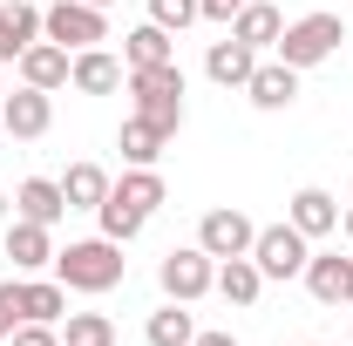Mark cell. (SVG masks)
I'll use <instances>...</instances> for the list:
<instances>
[{"label":"cell","mask_w":353,"mask_h":346,"mask_svg":"<svg viewBox=\"0 0 353 346\" xmlns=\"http://www.w3.org/2000/svg\"><path fill=\"white\" fill-rule=\"evenodd\" d=\"M61 346H116V319L109 312H68L61 319Z\"/></svg>","instance_id":"cell-25"},{"label":"cell","mask_w":353,"mask_h":346,"mask_svg":"<svg viewBox=\"0 0 353 346\" xmlns=\"http://www.w3.org/2000/svg\"><path fill=\"white\" fill-rule=\"evenodd\" d=\"M340 41H347V21H340V14H299V21H285V34H279L272 54H279L285 68L306 75V68H319Z\"/></svg>","instance_id":"cell-2"},{"label":"cell","mask_w":353,"mask_h":346,"mask_svg":"<svg viewBox=\"0 0 353 346\" xmlns=\"http://www.w3.org/2000/svg\"><path fill=\"white\" fill-rule=\"evenodd\" d=\"M48 123H54V95L48 88H14V95H0V130L21 136V143H34V136H48Z\"/></svg>","instance_id":"cell-7"},{"label":"cell","mask_w":353,"mask_h":346,"mask_svg":"<svg viewBox=\"0 0 353 346\" xmlns=\"http://www.w3.org/2000/svg\"><path fill=\"white\" fill-rule=\"evenodd\" d=\"M95 217H102V238H116V245H130V238H143V217L136 211H123V204H95Z\"/></svg>","instance_id":"cell-26"},{"label":"cell","mask_w":353,"mask_h":346,"mask_svg":"<svg viewBox=\"0 0 353 346\" xmlns=\"http://www.w3.org/2000/svg\"><path fill=\"white\" fill-rule=\"evenodd\" d=\"M0 68H7V61H0Z\"/></svg>","instance_id":"cell-35"},{"label":"cell","mask_w":353,"mask_h":346,"mask_svg":"<svg viewBox=\"0 0 353 346\" xmlns=\"http://www.w3.org/2000/svg\"><path fill=\"white\" fill-rule=\"evenodd\" d=\"M34 41H41V7L7 0V7H0V61H21Z\"/></svg>","instance_id":"cell-18"},{"label":"cell","mask_w":353,"mask_h":346,"mask_svg":"<svg viewBox=\"0 0 353 346\" xmlns=\"http://www.w3.org/2000/svg\"><path fill=\"white\" fill-rule=\"evenodd\" d=\"M190 346H238V340H231V333H197Z\"/></svg>","instance_id":"cell-31"},{"label":"cell","mask_w":353,"mask_h":346,"mask_svg":"<svg viewBox=\"0 0 353 346\" xmlns=\"http://www.w3.org/2000/svg\"><path fill=\"white\" fill-rule=\"evenodd\" d=\"M21 312L41 319V326H61L68 319V285L61 278H21Z\"/></svg>","instance_id":"cell-20"},{"label":"cell","mask_w":353,"mask_h":346,"mask_svg":"<svg viewBox=\"0 0 353 346\" xmlns=\"http://www.w3.org/2000/svg\"><path fill=\"white\" fill-rule=\"evenodd\" d=\"M150 21L170 28V34H183L190 21H204V7H197V0H150Z\"/></svg>","instance_id":"cell-27"},{"label":"cell","mask_w":353,"mask_h":346,"mask_svg":"<svg viewBox=\"0 0 353 346\" xmlns=\"http://www.w3.org/2000/svg\"><path fill=\"white\" fill-rule=\"evenodd\" d=\"M157 61H176V34L157 28V21L130 28V34H123V68H157Z\"/></svg>","instance_id":"cell-19"},{"label":"cell","mask_w":353,"mask_h":346,"mask_svg":"<svg viewBox=\"0 0 353 346\" xmlns=\"http://www.w3.org/2000/svg\"><path fill=\"white\" fill-rule=\"evenodd\" d=\"M252 68H259V48H245L238 34L211 41V54H204V75H211L218 88H245V82H252Z\"/></svg>","instance_id":"cell-12"},{"label":"cell","mask_w":353,"mask_h":346,"mask_svg":"<svg viewBox=\"0 0 353 346\" xmlns=\"http://www.w3.org/2000/svg\"><path fill=\"white\" fill-rule=\"evenodd\" d=\"M14 217H28V224H61L68 217V197H61V176H28L21 190H14Z\"/></svg>","instance_id":"cell-9"},{"label":"cell","mask_w":353,"mask_h":346,"mask_svg":"<svg viewBox=\"0 0 353 346\" xmlns=\"http://www.w3.org/2000/svg\"><path fill=\"white\" fill-rule=\"evenodd\" d=\"M123 61L109 54V48H82L75 54V68H68V88H82V95H109V88H123Z\"/></svg>","instance_id":"cell-17"},{"label":"cell","mask_w":353,"mask_h":346,"mask_svg":"<svg viewBox=\"0 0 353 346\" xmlns=\"http://www.w3.org/2000/svg\"><path fill=\"white\" fill-rule=\"evenodd\" d=\"M245 95H252V109H292V102H299V68H285V61H259L252 82H245Z\"/></svg>","instance_id":"cell-11"},{"label":"cell","mask_w":353,"mask_h":346,"mask_svg":"<svg viewBox=\"0 0 353 346\" xmlns=\"http://www.w3.org/2000/svg\"><path fill=\"white\" fill-rule=\"evenodd\" d=\"M143 340H150V346H190V340H197V319L183 312V299H170L163 312H150Z\"/></svg>","instance_id":"cell-24"},{"label":"cell","mask_w":353,"mask_h":346,"mask_svg":"<svg viewBox=\"0 0 353 346\" xmlns=\"http://www.w3.org/2000/svg\"><path fill=\"white\" fill-rule=\"evenodd\" d=\"M312 258V238L299 224H265L259 238H252V265H259L265 278H299Z\"/></svg>","instance_id":"cell-4"},{"label":"cell","mask_w":353,"mask_h":346,"mask_svg":"<svg viewBox=\"0 0 353 346\" xmlns=\"http://www.w3.org/2000/svg\"><path fill=\"white\" fill-rule=\"evenodd\" d=\"M61 197H68V211H95V204L109 197V170H102V163H68Z\"/></svg>","instance_id":"cell-22"},{"label":"cell","mask_w":353,"mask_h":346,"mask_svg":"<svg viewBox=\"0 0 353 346\" xmlns=\"http://www.w3.org/2000/svg\"><path fill=\"white\" fill-rule=\"evenodd\" d=\"M163 197H170V190H163V176H157V170H136V163H130L123 176H116V183H109V204L136 211L143 224H150V217L163 211Z\"/></svg>","instance_id":"cell-8"},{"label":"cell","mask_w":353,"mask_h":346,"mask_svg":"<svg viewBox=\"0 0 353 346\" xmlns=\"http://www.w3.org/2000/svg\"><path fill=\"white\" fill-rule=\"evenodd\" d=\"M41 41L68 48V54L102 48V41H109V7H88V0H54V7H41Z\"/></svg>","instance_id":"cell-3"},{"label":"cell","mask_w":353,"mask_h":346,"mask_svg":"<svg viewBox=\"0 0 353 346\" xmlns=\"http://www.w3.org/2000/svg\"><path fill=\"white\" fill-rule=\"evenodd\" d=\"M340 231H347V238H353V204H347V211H340Z\"/></svg>","instance_id":"cell-32"},{"label":"cell","mask_w":353,"mask_h":346,"mask_svg":"<svg viewBox=\"0 0 353 346\" xmlns=\"http://www.w3.org/2000/svg\"><path fill=\"white\" fill-rule=\"evenodd\" d=\"M14 68H21V82H28V88H48V95H54V88H68L75 54H68V48H54V41H34L21 61H14Z\"/></svg>","instance_id":"cell-13"},{"label":"cell","mask_w":353,"mask_h":346,"mask_svg":"<svg viewBox=\"0 0 353 346\" xmlns=\"http://www.w3.org/2000/svg\"><path fill=\"white\" fill-rule=\"evenodd\" d=\"M231 34H238V41L245 48H279V34H285V14H279V7H272V0H245V7H238V14H231Z\"/></svg>","instance_id":"cell-16"},{"label":"cell","mask_w":353,"mask_h":346,"mask_svg":"<svg viewBox=\"0 0 353 346\" xmlns=\"http://www.w3.org/2000/svg\"><path fill=\"white\" fill-rule=\"evenodd\" d=\"M7 346H61V326H41V319H21V326L7 333Z\"/></svg>","instance_id":"cell-28"},{"label":"cell","mask_w":353,"mask_h":346,"mask_svg":"<svg viewBox=\"0 0 353 346\" xmlns=\"http://www.w3.org/2000/svg\"><path fill=\"white\" fill-rule=\"evenodd\" d=\"M123 272H130V258H123V245H116V238H75L68 252H54V278H61L68 292H88V299L116 292V285H123Z\"/></svg>","instance_id":"cell-1"},{"label":"cell","mask_w":353,"mask_h":346,"mask_svg":"<svg viewBox=\"0 0 353 346\" xmlns=\"http://www.w3.org/2000/svg\"><path fill=\"white\" fill-rule=\"evenodd\" d=\"M157 278H163L170 299L190 305V299H204V292H218V258L204 245H176V252H163V272Z\"/></svg>","instance_id":"cell-5"},{"label":"cell","mask_w":353,"mask_h":346,"mask_svg":"<svg viewBox=\"0 0 353 346\" xmlns=\"http://www.w3.org/2000/svg\"><path fill=\"white\" fill-rule=\"evenodd\" d=\"M88 7H116V0H88Z\"/></svg>","instance_id":"cell-33"},{"label":"cell","mask_w":353,"mask_h":346,"mask_svg":"<svg viewBox=\"0 0 353 346\" xmlns=\"http://www.w3.org/2000/svg\"><path fill=\"white\" fill-rule=\"evenodd\" d=\"M116 143H123V163H136V170H157V156H163V143H170V136L157 130L150 116H130Z\"/></svg>","instance_id":"cell-21"},{"label":"cell","mask_w":353,"mask_h":346,"mask_svg":"<svg viewBox=\"0 0 353 346\" xmlns=\"http://www.w3.org/2000/svg\"><path fill=\"white\" fill-rule=\"evenodd\" d=\"M252 238H259V224L245 211H231V204L204 211V224H197V245H204L211 258H252Z\"/></svg>","instance_id":"cell-6"},{"label":"cell","mask_w":353,"mask_h":346,"mask_svg":"<svg viewBox=\"0 0 353 346\" xmlns=\"http://www.w3.org/2000/svg\"><path fill=\"white\" fill-rule=\"evenodd\" d=\"M218 292L231 305H259V292H265V272L252 258H218Z\"/></svg>","instance_id":"cell-23"},{"label":"cell","mask_w":353,"mask_h":346,"mask_svg":"<svg viewBox=\"0 0 353 346\" xmlns=\"http://www.w3.org/2000/svg\"><path fill=\"white\" fill-rule=\"evenodd\" d=\"M347 305H353V285H347Z\"/></svg>","instance_id":"cell-34"},{"label":"cell","mask_w":353,"mask_h":346,"mask_svg":"<svg viewBox=\"0 0 353 346\" xmlns=\"http://www.w3.org/2000/svg\"><path fill=\"white\" fill-rule=\"evenodd\" d=\"M285 224H299L306 238H326V231H340V197H333V190H319V183H306V190H292Z\"/></svg>","instance_id":"cell-14"},{"label":"cell","mask_w":353,"mask_h":346,"mask_svg":"<svg viewBox=\"0 0 353 346\" xmlns=\"http://www.w3.org/2000/svg\"><path fill=\"white\" fill-rule=\"evenodd\" d=\"M7 258H14V272H41V265H54V231L14 217V224H7Z\"/></svg>","instance_id":"cell-15"},{"label":"cell","mask_w":353,"mask_h":346,"mask_svg":"<svg viewBox=\"0 0 353 346\" xmlns=\"http://www.w3.org/2000/svg\"><path fill=\"white\" fill-rule=\"evenodd\" d=\"M197 7H204V21H224V28H231V14H238L245 0H197Z\"/></svg>","instance_id":"cell-30"},{"label":"cell","mask_w":353,"mask_h":346,"mask_svg":"<svg viewBox=\"0 0 353 346\" xmlns=\"http://www.w3.org/2000/svg\"><path fill=\"white\" fill-rule=\"evenodd\" d=\"M306 292L319 305H347V285H353V258H340V252H312L306 258Z\"/></svg>","instance_id":"cell-10"},{"label":"cell","mask_w":353,"mask_h":346,"mask_svg":"<svg viewBox=\"0 0 353 346\" xmlns=\"http://www.w3.org/2000/svg\"><path fill=\"white\" fill-rule=\"evenodd\" d=\"M21 319H28V312H21V285L7 278V285H0V340H7V333H14Z\"/></svg>","instance_id":"cell-29"}]
</instances>
